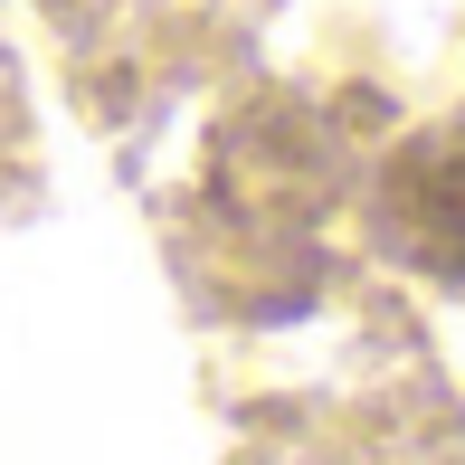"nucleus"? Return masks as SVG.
<instances>
[{"instance_id": "1", "label": "nucleus", "mask_w": 465, "mask_h": 465, "mask_svg": "<svg viewBox=\"0 0 465 465\" xmlns=\"http://www.w3.org/2000/svg\"><path fill=\"white\" fill-rule=\"evenodd\" d=\"M371 228L399 266L465 294V114L428 124L390 153V172L371 190Z\"/></svg>"}]
</instances>
